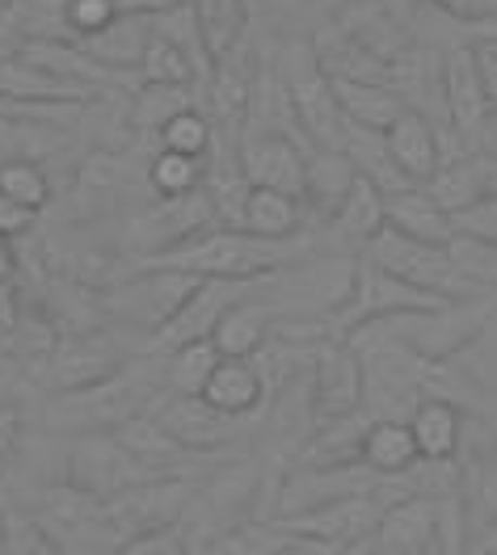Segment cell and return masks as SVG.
Masks as SVG:
<instances>
[{
  "instance_id": "cell-1",
  "label": "cell",
  "mask_w": 497,
  "mask_h": 555,
  "mask_svg": "<svg viewBox=\"0 0 497 555\" xmlns=\"http://www.w3.org/2000/svg\"><path fill=\"white\" fill-rule=\"evenodd\" d=\"M324 253L313 228L295 241H262L241 228H212L199 241L181 244L174 253L148 261V266H165V270H181L194 274L199 282H262V278L279 274L300 266L304 257Z\"/></svg>"
},
{
  "instance_id": "cell-2",
  "label": "cell",
  "mask_w": 497,
  "mask_h": 555,
  "mask_svg": "<svg viewBox=\"0 0 497 555\" xmlns=\"http://www.w3.org/2000/svg\"><path fill=\"white\" fill-rule=\"evenodd\" d=\"M161 391H165V362L161 358H136L114 379L47 396L38 421L47 429H55V434H80V438L114 434L127 421L152 413Z\"/></svg>"
},
{
  "instance_id": "cell-3",
  "label": "cell",
  "mask_w": 497,
  "mask_h": 555,
  "mask_svg": "<svg viewBox=\"0 0 497 555\" xmlns=\"http://www.w3.org/2000/svg\"><path fill=\"white\" fill-rule=\"evenodd\" d=\"M194 291H199L194 274L165 270V266H136L123 282L102 286L98 308H102L106 324H118V328L143 337V349H148V337L161 333L190 304Z\"/></svg>"
},
{
  "instance_id": "cell-4",
  "label": "cell",
  "mask_w": 497,
  "mask_h": 555,
  "mask_svg": "<svg viewBox=\"0 0 497 555\" xmlns=\"http://www.w3.org/2000/svg\"><path fill=\"white\" fill-rule=\"evenodd\" d=\"M136 358H148L143 337L118 328V324H93L85 333L60 337V346L42 362V387H47V396L93 387V383L114 379L118 371H127Z\"/></svg>"
},
{
  "instance_id": "cell-5",
  "label": "cell",
  "mask_w": 497,
  "mask_h": 555,
  "mask_svg": "<svg viewBox=\"0 0 497 555\" xmlns=\"http://www.w3.org/2000/svg\"><path fill=\"white\" fill-rule=\"evenodd\" d=\"M212 228H219V215H215L207 190L186 194V198H156L152 207L127 215L118 248H123V257L136 270V266H148V261L174 253L181 244L199 241Z\"/></svg>"
},
{
  "instance_id": "cell-6",
  "label": "cell",
  "mask_w": 497,
  "mask_h": 555,
  "mask_svg": "<svg viewBox=\"0 0 497 555\" xmlns=\"http://www.w3.org/2000/svg\"><path fill=\"white\" fill-rule=\"evenodd\" d=\"M371 266H380L384 274L400 278V282H409L413 291H422V295H434V299H443V304H468V299H485L468 278L456 270V261H451V253H447V244H422V241H409V236H400V232H392L384 228L371 248L362 253Z\"/></svg>"
},
{
  "instance_id": "cell-7",
  "label": "cell",
  "mask_w": 497,
  "mask_h": 555,
  "mask_svg": "<svg viewBox=\"0 0 497 555\" xmlns=\"http://www.w3.org/2000/svg\"><path fill=\"white\" fill-rule=\"evenodd\" d=\"M279 76H283L286 93H291L300 131L308 135V143L342 152L346 118H342V105H337V93H333V76L320 64L317 47L313 42H291Z\"/></svg>"
},
{
  "instance_id": "cell-8",
  "label": "cell",
  "mask_w": 497,
  "mask_h": 555,
  "mask_svg": "<svg viewBox=\"0 0 497 555\" xmlns=\"http://www.w3.org/2000/svg\"><path fill=\"white\" fill-rule=\"evenodd\" d=\"M313 413H317V429L351 421L362 413L367 400V379H362V358L346 337H324L313 353Z\"/></svg>"
},
{
  "instance_id": "cell-9",
  "label": "cell",
  "mask_w": 497,
  "mask_h": 555,
  "mask_svg": "<svg viewBox=\"0 0 497 555\" xmlns=\"http://www.w3.org/2000/svg\"><path fill=\"white\" fill-rule=\"evenodd\" d=\"M317 147L295 143L279 131H245L237 143V169L253 190H279L304 203V169Z\"/></svg>"
},
{
  "instance_id": "cell-10",
  "label": "cell",
  "mask_w": 497,
  "mask_h": 555,
  "mask_svg": "<svg viewBox=\"0 0 497 555\" xmlns=\"http://www.w3.org/2000/svg\"><path fill=\"white\" fill-rule=\"evenodd\" d=\"M460 505L463 526H468V552L485 539V530L497 521V434L481 429V438L472 442L463 434L460 447Z\"/></svg>"
},
{
  "instance_id": "cell-11",
  "label": "cell",
  "mask_w": 497,
  "mask_h": 555,
  "mask_svg": "<svg viewBox=\"0 0 497 555\" xmlns=\"http://www.w3.org/2000/svg\"><path fill=\"white\" fill-rule=\"evenodd\" d=\"M148 416H156L181 447L194 454H224L237 438V425H241L232 416L215 413L203 396H174V391H161Z\"/></svg>"
},
{
  "instance_id": "cell-12",
  "label": "cell",
  "mask_w": 497,
  "mask_h": 555,
  "mask_svg": "<svg viewBox=\"0 0 497 555\" xmlns=\"http://www.w3.org/2000/svg\"><path fill=\"white\" fill-rule=\"evenodd\" d=\"M443 105H447L451 131L463 139V152H476L485 118H489V98H485L472 47L447 51V60H443Z\"/></svg>"
},
{
  "instance_id": "cell-13",
  "label": "cell",
  "mask_w": 497,
  "mask_h": 555,
  "mask_svg": "<svg viewBox=\"0 0 497 555\" xmlns=\"http://www.w3.org/2000/svg\"><path fill=\"white\" fill-rule=\"evenodd\" d=\"M443 552L438 539V501L430 496H400L388 505L371 534V555H434ZM447 555V552H443Z\"/></svg>"
},
{
  "instance_id": "cell-14",
  "label": "cell",
  "mask_w": 497,
  "mask_h": 555,
  "mask_svg": "<svg viewBox=\"0 0 497 555\" xmlns=\"http://www.w3.org/2000/svg\"><path fill=\"white\" fill-rule=\"evenodd\" d=\"M430 198L447 215L476 207L481 198L497 194V152H463V156H447L443 169L430 177V185H422Z\"/></svg>"
},
{
  "instance_id": "cell-15",
  "label": "cell",
  "mask_w": 497,
  "mask_h": 555,
  "mask_svg": "<svg viewBox=\"0 0 497 555\" xmlns=\"http://www.w3.org/2000/svg\"><path fill=\"white\" fill-rule=\"evenodd\" d=\"M384 228H388L384 194H380L367 177H358V185L351 190V198L342 203V210L320 228V232H324V253H337V257H362Z\"/></svg>"
},
{
  "instance_id": "cell-16",
  "label": "cell",
  "mask_w": 497,
  "mask_h": 555,
  "mask_svg": "<svg viewBox=\"0 0 497 555\" xmlns=\"http://www.w3.org/2000/svg\"><path fill=\"white\" fill-rule=\"evenodd\" d=\"M262 282H266V278H262ZM262 282H253V291L241 295V299L224 312V320L215 324L212 341L224 358H257V353L266 349V341L275 337V324H279L283 315L266 299Z\"/></svg>"
},
{
  "instance_id": "cell-17",
  "label": "cell",
  "mask_w": 497,
  "mask_h": 555,
  "mask_svg": "<svg viewBox=\"0 0 497 555\" xmlns=\"http://www.w3.org/2000/svg\"><path fill=\"white\" fill-rule=\"evenodd\" d=\"M384 143H388V156L396 160V169L405 173L409 185H430V177L443 169L447 152H443V135L438 127L430 122L422 109H405L388 131H384Z\"/></svg>"
},
{
  "instance_id": "cell-18",
  "label": "cell",
  "mask_w": 497,
  "mask_h": 555,
  "mask_svg": "<svg viewBox=\"0 0 497 555\" xmlns=\"http://www.w3.org/2000/svg\"><path fill=\"white\" fill-rule=\"evenodd\" d=\"M358 185L355 160L337 147H317L308 156V169H304V210L313 219V228H324L342 203L351 198V190Z\"/></svg>"
},
{
  "instance_id": "cell-19",
  "label": "cell",
  "mask_w": 497,
  "mask_h": 555,
  "mask_svg": "<svg viewBox=\"0 0 497 555\" xmlns=\"http://www.w3.org/2000/svg\"><path fill=\"white\" fill-rule=\"evenodd\" d=\"M463 409L451 396H426L409 413V434L418 442L422 463H456L463 447Z\"/></svg>"
},
{
  "instance_id": "cell-20",
  "label": "cell",
  "mask_w": 497,
  "mask_h": 555,
  "mask_svg": "<svg viewBox=\"0 0 497 555\" xmlns=\"http://www.w3.org/2000/svg\"><path fill=\"white\" fill-rule=\"evenodd\" d=\"M203 400L212 404L215 413L245 421V416L262 413V404L270 400V387H266L253 358H224L215 366V375L207 379V387H203Z\"/></svg>"
},
{
  "instance_id": "cell-21",
  "label": "cell",
  "mask_w": 497,
  "mask_h": 555,
  "mask_svg": "<svg viewBox=\"0 0 497 555\" xmlns=\"http://www.w3.org/2000/svg\"><path fill=\"white\" fill-rule=\"evenodd\" d=\"M152 35H156L152 17L118 13L106 30H98L93 38H80L76 47H80L89 60H98L102 68L118 72V76H127V72L140 76V60H143V51H148V42H152Z\"/></svg>"
},
{
  "instance_id": "cell-22",
  "label": "cell",
  "mask_w": 497,
  "mask_h": 555,
  "mask_svg": "<svg viewBox=\"0 0 497 555\" xmlns=\"http://www.w3.org/2000/svg\"><path fill=\"white\" fill-rule=\"evenodd\" d=\"M68 190H72V207H76V223H93L106 210L118 207L123 203V190H127L118 152H93L80 165V173L72 177Z\"/></svg>"
},
{
  "instance_id": "cell-23",
  "label": "cell",
  "mask_w": 497,
  "mask_h": 555,
  "mask_svg": "<svg viewBox=\"0 0 497 555\" xmlns=\"http://www.w3.org/2000/svg\"><path fill=\"white\" fill-rule=\"evenodd\" d=\"M333 93H337L342 118H346L351 127L380 131V135L409 109V102H405L392 85H380V80H346V76H333Z\"/></svg>"
},
{
  "instance_id": "cell-24",
  "label": "cell",
  "mask_w": 497,
  "mask_h": 555,
  "mask_svg": "<svg viewBox=\"0 0 497 555\" xmlns=\"http://www.w3.org/2000/svg\"><path fill=\"white\" fill-rule=\"evenodd\" d=\"M384 215H388L392 232H400V236H409V241L451 244V236H456L451 215L438 207L426 190H405V194L384 198Z\"/></svg>"
},
{
  "instance_id": "cell-25",
  "label": "cell",
  "mask_w": 497,
  "mask_h": 555,
  "mask_svg": "<svg viewBox=\"0 0 497 555\" xmlns=\"http://www.w3.org/2000/svg\"><path fill=\"white\" fill-rule=\"evenodd\" d=\"M422 463L418 442L409 434V421H371L362 434V467H371L384 480H400Z\"/></svg>"
},
{
  "instance_id": "cell-26",
  "label": "cell",
  "mask_w": 497,
  "mask_h": 555,
  "mask_svg": "<svg viewBox=\"0 0 497 555\" xmlns=\"http://www.w3.org/2000/svg\"><path fill=\"white\" fill-rule=\"evenodd\" d=\"M308 228H313V219H308V210H304L300 198L279 194V190H248L241 232H253L262 241H295Z\"/></svg>"
},
{
  "instance_id": "cell-27",
  "label": "cell",
  "mask_w": 497,
  "mask_h": 555,
  "mask_svg": "<svg viewBox=\"0 0 497 555\" xmlns=\"http://www.w3.org/2000/svg\"><path fill=\"white\" fill-rule=\"evenodd\" d=\"M190 13H194L199 42H203L212 68L245 42V30H248L245 0H190Z\"/></svg>"
},
{
  "instance_id": "cell-28",
  "label": "cell",
  "mask_w": 497,
  "mask_h": 555,
  "mask_svg": "<svg viewBox=\"0 0 497 555\" xmlns=\"http://www.w3.org/2000/svg\"><path fill=\"white\" fill-rule=\"evenodd\" d=\"M140 85H161V89H203L207 76L194 64V55L178 47L174 38L152 35L140 60Z\"/></svg>"
},
{
  "instance_id": "cell-29",
  "label": "cell",
  "mask_w": 497,
  "mask_h": 555,
  "mask_svg": "<svg viewBox=\"0 0 497 555\" xmlns=\"http://www.w3.org/2000/svg\"><path fill=\"white\" fill-rule=\"evenodd\" d=\"M161 362H165V391H174V396H203V387L215 375V366L224 362V353L207 337V341H190V346L165 353Z\"/></svg>"
},
{
  "instance_id": "cell-30",
  "label": "cell",
  "mask_w": 497,
  "mask_h": 555,
  "mask_svg": "<svg viewBox=\"0 0 497 555\" xmlns=\"http://www.w3.org/2000/svg\"><path fill=\"white\" fill-rule=\"evenodd\" d=\"M143 181H148L152 198H186V194H199V190H203V181H207V160L156 152V156L143 165Z\"/></svg>"
},
{
  "instance_id": "cell-31",
  "label": "cell",
  "mask_w": 497,
  "mask_h": 555,
  "mask_svg": "<svg viewBox=\"0 0 497 555\" xmlns=\"http://www.w3.org/2000/svg\"><path fill=\"white\" fill-rule=\"evenodd\" d=\"M156 147L161 152H174V156H194V160H212V147H215V122L207 118L203 105H190L174 114L161 135H156Z\"/></svg>"
},
{
  "instance_id": "cell-32",
  "label": "cell",
  "mask_w": 497,
  "mask_h": 555,
  "mask_svg": "<svg viewBox=\"0 0 497 555\" xmlns=\"http://www.w3.org/2000/svg\"><path fill=\"white\" fill-rule=\"evenodd\" d=\"M0 194L13 198L17 207L42 215L55 203V181L35 160H0Z\"/></svg>"
},
{
  "instance_id": "cell-33",
  "label": "cell",
  "mask_w": 497,
  "mask_h": 555,
  "mask_svg": "<svg viewBox=\"0 0 497 555\" xmlns=\"http://www.w3.org/2000/svg\"><path fill=\"white\" fill-rule=\"evenodd\" d=\"M456 270H460L481 295H494L497 299V244L494 241H481V236H463L456 232L451 244H447Z\"/></svg>"
},
{
  "instance_id": "cell-34",
  "label": "cell",
  "mask_w": 497,
  "mask_h": 555,
  "mask_svg": "<svg viewBox=\"0 0 497 555\" xmlns=\"http://www.w3.org/2000/svg\"><path fill=\"white\" fill-rule=\"evenodd\" d=\"M114 17H118L114 0H60V22H64V30L72 35V42L106 30Z\"/></svg>"
},
{
  "instance_id": "cell-35",
  "label": "cell",
  "mask_w": 497,
  "mask_h": 555,
  "mask_svg": "<svg viewBox=\"0 0 497 555\" xmlns=\"http://www.w3.org/2000/svg\"><path fill=\"white\" fill-rule=\"evenodd\" d=\"M110 555H194V543L186 539V530L178 521V526H156V530L127 534Z\"/></svg>"
},
{
  "instance_id": "cell-36",
  "label": "cell",
  "mask_w": 497,
  "mask_h": 555,
  "mask_svg": "<svg viewBox=\"0 0 497 555\" xmlns=\"http://www.w3.org/2000/svg\"><path fill=\"white\" fill-rule=\"evenodd\" d=\"M451 223H456V232H463V236H481V241L497 244V194L481 198L476 207L460 210V215H451Z\"/></svg>"
},
{
  "instance_id": "cell-37",
  "label": "cell",
  "mask_w": 497,
  "mask_h": 555,
  "mask_svg": "<svg viewBox=\"0 0 497 555\" xmlns=\"http://www.w3.org/2000/svg\"><path fill=\"white\" fill-rule=\"evenodd\" d=\"M22 442H26V413L17 404H0V480L13 463V454L22 451Z\"/></svg>"
},
{
  "instance_id": "cell-38",
  "label": "cell",
  "mask_w": 497,
  "mask_h": 555,
  "mask_svg": "<svg viewBox=\"0 0 497 555\" xmlns=\"http://www.w3.org/2000/svg\"><path fill=\"white\" fill-rule=\"evenodd\" d=\"M30 42V26L17 4H0V60H17Z\"/></svg>"
},
{
  "instance_id": "cell-39",
  "label": "cell",
  "mask_w": 497,
  "mask_h": 555,
  "mask_svg": "<svg viewBox=\"0 0 497 555\" xmlns=\"http://www.w3.org/2000/svg\"><path fill=\"white\" fill-rule=\"evenodd\" d=\"M434 9H443L451 22H463L468 30L472 26H481L485 17H494L497 13V0H430Z\"/></svg>"
},
{
  "instance_id": "cell-40",
  "label": "cell",
  "mask_w": 497,
  "mask_h": 555,
  "mask_svg": "<svg viewBox=\"0 0 497 555\" xmlns=\"http://www.w3.org/2000/svg\"><path fill=\"white\" fill-rule=\"evenodd\" d=\"M35 223H38L35 210L17 207L13 198H4V194H0V236H4V241L17 244L22 236H30V232H35Z\"/></svg>"
},
{
  "instance_id": "cell-41",
  "label": "cell",
  "mask_w": 497,
  "mask_h": 555,
  "mask_svg": "<svg viewBox=\"0 0 497 555\" xmlns=\"http://www.w3.org/2000/svg\"><path fill=\"white\" fill-rule=\"evenodd\" d=\"M472 51H476V72H481L489 109H497V51L494 47H472Z\"/></svg>"
},
{
  "instance_id": "cell-42",
  "label": "cell",
  "mask_w": 497,
  "mask_h": 555,
  "mask_svg": "<svg viewBox=\"0 0 497 555\" xmlns=\"http://www.w3.org/2000/svg\"><path fill=\"white\" fill-rule=\"evenodd\" d=\"M186 0H114L118 13H136V17H161V13H174Z\"/></svg>"
},
{
  "instance_id": "cell-43",
  "label": "cell",
  "mask_w": 497,
  "mask_h": 555,
  "mask_svg": "<svg viewBox=\"0 0 497 555\" xmlns=\"http://www.w3.org/2000/svg\"><path fill=\"white\" fill-rule=\"evenodd\" d=\"M17 274H22L17 248H13V241H4V236H0V291H4V286H13Z\"/></svg>"
},
{
  "instance_id": "cell-44",
  "label": "cell",
  "mask_w": 497,
  "mask_h": 555,
  "mask_svg": "<svg viewBox=\"0 0 497 555\" xmlns=\"http://www.w3.org/2000/svg\"><path fill=\"white\" fill-rule=\"evenodd\" d=\"M472 35H476V47H497V13L485 17L481 26H472Z\"/></svg>"
},
{
  "instance_id": "cell-45",
  "label": "cell",
  "mask_w": 497,
  "mask_h": 555,
  "mask_svg": "<svg viewBox=\"0 0 497 555\" xmlns=\"http://www.w3.org/2000/svg\"><path fill=\"white\" fill-rule=\"evenodd\" d=\"M476 147H485V152H497V109H489V118H485V131H481V143Z\"/></svg>"
},
{
  "instance_id": "cell-46",
  "label": "cell",
  "mask_w": 497,
  "mask_h": 555,
  "mask_svg": "<svg viewBox=\"0 0 497 555\" xmlns=\"http://www.w3.org/2000/svg\"><path fill=\"white\" fill-rule=\"evenodd\" d=\"M494 552H497V521L489 526V530H485V539H481V543H476V547H472L468 555H494Z\"/></svg>"
},
{
  "instance_id": "cell-47",
  "label": "cell",
  "mask_w": 497,
  "mask_h": 555,
  "mask_svg": "<svg viewBox=\"0 0 497 555\" xmlns=\"http://www.w3.org/2000/svg\"><path fill=\"white\" fill-rule=\"evenodd\" d=\"M0 555H4V521H0Z\"/></svg>"
},
{
  "instance_id": "cell-48",
  "label": "cell",
  "mask_w": 497,
  "mask_h": 555,
  "mask_svg": "<svg viewBox=\"0 0 497 555\" xmlns=\"http://www.w3.org/2000/svg\"><path fill=\"white\" fill-rule=\"evenodd\" d=\"M434 555H443V552H434Z\"/></svg>"
}]
</instances>
